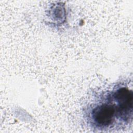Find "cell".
<instances>
[{
    "mask_svg": "<svg viewBox=\"0 0 133 133\" xmlns=\"http://www.w3.org/2000/svg\"><path fill=\"white\" fill-rule=\"evenodd\" d=\"M113 99L120 116L126 117L129 115V113H131L133 97L131 90L123 87L118 89L113 94Z\"/></svg>",
    "mask_w": 133,
    "mask_h": 133,
    "instance_id": "obj_2",
    "label": "cell"
},
{
    "mask_svg": "<svg viewBox=\"0 0 133 133\" xmlns=\"http://www.w3.org/2000/svg\"><path fill=\"white\" fill-rule=\"evenodd\" d=\"M117 113L116 106L108 103H101L92 109L91 118L97 126L107 127L113 123Z\"/></svg>",
    "mask_w": 133,
    "mask_h": 133,
    "instance_id": "obj_1",
    "label": "cell"
}]
</instances>
